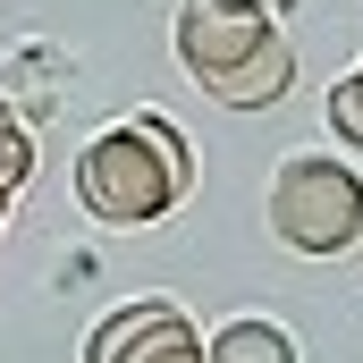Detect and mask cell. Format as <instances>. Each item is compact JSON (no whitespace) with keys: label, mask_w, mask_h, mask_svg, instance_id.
Listing matches in <instances>:
<instances>
[{"label":"cell","mask_w":363,"mask_h":363,"mask_svg":"<svg viewBox=\"0 0 363 363\" xmlns=\"http://www.w3.org/2000/svg\"><path fill=\"white\" fill-rule=\"evenodd\" d=\"M0 220H9V194H0Z\"/></svg>","instance_id":"8fae6325"},{"label":"cell","mask_w":363,"mask_h":363,"mask_svg":"<svg viewBox=\"0 0 363 363\" xmlns=\"http://www.w3.org/2000/svg\"><path fill=\"white\" fill-rule=\"evenodd\" d=\"M26 178H34V135H26V118L0 101V194H17Z\"/></svg>","instance_id":"52a82bcc"},{"label":"cell","mask_w":363,"mask_h":363,"mask_svg":"<svg viewBox=\"0 0 363 363\" xmlns=\"http://www.w3.org/2000/svg\"><path fill=\"white\" fill-rule=\"evenodd\" d=\"M355 85H363V60H355Z\"/></svg>","instance_id":"7c38bea8"},{"label":"cell","mask_w":363,"mask_h":363,"mask_svg":"<svg viewBox=\"0 0 363 363\" xmlns=\"http://www.w3.org/2000/svg\"><path fill=\"white\" fill-rule=\"evenodd\" d=\"M186 194H194V144L161 110H127L77 144V203L101 228H152Z\"/></svg>","instance_id":"6da1fadb"},{"label":"cell","mask_w":363,"mask_h":363,"mask_svg":"<svg viewBox=\"0 0 363 363\" xmlns=\"http://www.w3.org/2000/svg\"><path fill=\"white\" fill-rule=\"evenodd\" d=\"M321 118H330V135H338L347 152H363V85H355V77H338V85H330Z\"/></svg>","instance_id":"ba28073f"},{"label":"cell","mask_w":363,"mask_h":363,"mask_svg":"<svg viewBox=\"0 0 363 363\" xmlns=\"http://www.w3.org/2000/svg\"><path fill=\"white\" fill-rule=\"evenodd\" d=\"M271 237L304 262L363 245V178L338 152H296L271 169Z\"/></svg>","instance_id":"7a4b0ae2"},{"label":"cell","mask_w":363,"mask_h":363,"mask_svg":"<svg viewBox=\"0 0 363 363\" xmlns=\"http://www.w3.org/2000/svg\"><path fill=\"white\" fill-rule=\"evenodd\" d=\"M169 321H178V304H169V296H127V304H110V313L93 321L85 363H135V347H144L152 330H169Z\"/></svg>","instance_id":"277c9868"},{"label":"cell","mask_w":363,"mask_h":363,"mask_svg":"<svg viewBox=\"0 0 363 363\" xmlns=\"http://www.w3.org/2000/svg\"><path fill=\"white\" fill-rule=\"evenodd\" d=\"M203 363H296V338L271 313H237V321H220L203 338Z\"/></svg>","instance_id":"8992f818"},{"label":"cell","mask_w":363,"mask_h":363,"mask_svg":"<svg viewBox=\"0 0 363 363\" xmlns=\"http://www.w3.org/2000/svg\"><path fill=\"white\" fill-rule=\"evenodd\" d=\"M271 9H228V0H186L178 26H169V51H178V68L194 77V85L211 93L220 77H237L262 43H271Z\"/></svg>","instance_id":"3957f363"},{"label":"cell","mask_w":363,"mask_h":363,"mask_svg":"<svg viewBox=\"0 0 363 363\" xmlns=\"http://www.w3.org/2000/svg\"><path fill=\"white\" fill-rule=\"evenodd\" d=\"M135 363H203V330H194V321H169V330H152V338H144V347H135Z\"/></svg>","instance_id":"9c48e42d"},{"label":"cell","mask_w":363,"mask_h":363,"mask_svg":"<svg viewBox=\"0 0 363 363\" xmlns=\"http://www.w3.org/2000/svg\"><path fill=\"white\" fill-rule=\"evenodd\" d=\"M287 85H296V51H287V34H271L237 77H220V85H211V101H220V110H271Z\"/></svg>","instance_id":"5b68a950"},{"label":"cell","mask_w":363,"mask_h":363,"mask_svg":"<svg viewBox=\"0 0 363 363\" xmlns=\"http://www.w3.org/2000/svg\"><path fill=\"white\" fill-rule=\"evenodd\" d=\"M228 9H262V0H228Z\"/></svg>","instance_id":"30bf717a"}]
</instances>
